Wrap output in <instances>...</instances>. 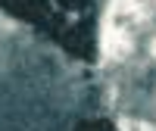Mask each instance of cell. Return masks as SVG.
<instances>
[{
  "mask_svg": "<svg viewBox=\"0 0 156 131\" xmlns=\"http://www.w3.org/2000/svg\"><path fill=\"white\" fill-rule=\"evenodd\" d=\"M134 31L128 28L125 22H115L109 16H103L100 22V56L106 62H119V59H128L134 53Z\"/></svg>",
  "mask_w": 156,
  "mask_h": 131,
  "instance_id": "cell-1",
  "label": "cell"
},
{
  "mask_svg": "<svg viewBox=\"0 0 156 131\" xmlns=\"http://www.w3.org/2000/svg\"><path fill=\"white\" fill-rule=\"evenodd\" d=\"M119 131H156V125H150L144 119H128V115H122L119 119Z\"/></svg>",
  "mask_w": 156,
  "mask_h": 131,
  "instance_id": "cell-2",
  "label": "cell"
},
{
  "mask_svg": "<svg viewBox=\"0 0 156 131\" xmlns=\"http://www.w3.org/2000/svg\"><path fill=\"white\" fill-rule=\"evenodd\" d=\"M150 56H153V59H156V34H153V37H150Z\"/></svg>",
  "mask_w": 156,
  "mask_h": 131,
  "instance_id": "cell-3",
  "label": "cell"
}]
</instances>
